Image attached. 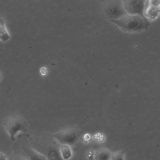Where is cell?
Listing matches in <instances>:
<instances>
[{
    "mask_svg": "<svg viewBox=\"0 0 160 160\" xmlns=\"http://www.w3.org/2000/svg\"><path fill=\"white\" fill-rule=\"evenodd\" d=\"M31 147L47 160H64L60 152L61 144L53 135L40 134L30 136Z\"/></svg>",
    "mask_w": 160,
    "mask_h": 160,
    "instance_id": "1",
    "label": "cell"
},
{
    "mask_svg": "<svg viewBox=\"0 0 160 160\" xmlns=\"http://www.w3.org/2000/svg\"><path fill=\"white\" fill-rule=\"evenodd\" d=\"M110 21L122 31L130 33L140 32L147 29L150 26L145 17L128 14L118 20Z\"/></svg>",
    "mask_w": 160,
    "mask_h": 160,
    "instance_id": "2",
    "label": "cell"
},
{
    "mask_svg": "<svg viewBox=\"0 0 160 160\" xmlns=\"http://www.w3.org/2000/svg\"><path fill=\"white\" fill-rule=\"evenodd\" d=\"M29 137V135L25 133L19 135L12 146L13 152L19 154L27 160H47L31 147Z\"/></svg>",
    "mask_w": 160,
    "mask_h": 160,
    "instance_id": "3",
    "label": "cell"
},
{
    "mask_svg": "<svg viewBox=\"0 0 160 160\" xmlns=\"http://www.w3.org/2000/svg\"><path fill=\"white\" fill-rule=\"evenodd\" d=\"M101 13L105 18L111 21L118 20L128 14L122 0H107L101 7Z\"/></svg>",
    "mask_w": 160,
    "mask_h": 160,
    "instance_id": "4",
    "label": "cell"
},
{
    "mask_svg": "<svg viewBox=\"0 0 160 160\" xmlns=\"http://www.w3.org/2000/svg\"><path fill=\"white\" fill-rule=\"evenodd\" d=\"M3 125L10 139L13 141L15 140V137L18 132L25 133L27 130L25 121L21 117L16 115H12L6 118Z\"/></svg>",
    "mask_w": 160,
    "mask_h": 160,
    "instance_id": "5",
    "label": "cell"
},
{
    "mask_svg": "<svg viewBox=\"0 0 160 160\" xmlns=\"http://www.w3.org/2000/svg\"><path fill=\"white\" fill-rule=\"evenodd\" d=\"M122 2L124 8L128 14L138 15L143 17H144V12L149 5V1L147 0H122Z\"/></svg>",
    "mask_w": 160,
    "mask_h": 160,
    "instance_id": "6",
    "label": "cell"
},
{
    "mask_svg": "<svg viewBox=\"0 0 160 160\" xmlns=\"http://www.w3.org/2000/svg\"><path fill=\"white\" fill-rule=\"evenodd\" d=\"M61 144L72 145L79 139L80 134L79 132L73 128L65 129L53 135Z\"/></svg>",
    "mask_w": 160,
    "mask_h": 160,
    "instance_id": "7",
    "label": "cell"
},
{
    "mask_svg": "<svg viewBox=\"0 0 160 160\" xmlns=\"http://www.w3.org/2000/svg\"><path fill=\"white\" fill-rule=\"evenodd\" d=\"M159 13V7H154L149 4L145 10L144 15L147 19L152 20L158 17Z\"/></svg>",
    "mask_w": 160,
    "mask_h": 160,
    "instance_id": "8",
    "label": "cell"
},
{
    "mask_svg": "<svg viewBox=\"0 0 160 160\" xmlns=\"http://www.w3.org/2000/svg\"><path fill=\"white\" fill-rule=\"evenodd\" d=\"M111 154L107 150L101 148L97 149L95 152V158L96 160H108Z\"/></svg>",
    "mask_w": 160,
    "mask_h": 160,
    "instance_id": "9",
    "label": "cell"
},
{
    "mask_svg": "<svg viewBox=\"0 0 160 160\" xmlns=\"http://www.w3.org/2000/svg\"><path fill=\"white\" fill-rule=\"evenodd\" d=\"M5 23L4 20L0 17V40L3 42L10 38L6 29Z\"/></svg>",
    "mask_w": 160,
    "mask_h": 160,
    "instance_id": "10",
    "label": "cell"
},
{
    "mask_svg": "<svg viewBox=\"0 0 160 160\" xmlns=\"http://www.w3.org/2000/svg\"><path fill=\"white\" fill-rule=\"evenodd\" d=\"M60 152L61 156L64 160H68L72 156V151L69 146L61 144Z\"/></svg>",
    "mask_w": 160,
    "mask_h": 160,
    "instance_id": "11",
    "label": "cell"
},
{
    "mask_svg": "<svg viewBox=\"0 0 160 160\" xmlns=\"http://www.w3.org/2000/svg\"><path fill=\"white\" fill-rule=\"evenodd\" d=\"M9 160H27L25 158L16 153L13 152Z\"/></svg>",
    "mask_w": 160,
    "mask_h": 160,
    "instance_id": "12",
    "label": "cell"
},
{
    "mask_svg": "<svg viewBox=\"0 0 160 160\" xmlns=\"http://www.w3.org/2000/svg\"><path fill=\"white\" fill-rule=\"evenodd\" d=\"M123 153L121 152L115 153L112 156V160H123Z\"/></svg>",
    "mask_w": 160,
    "mask_h": 160,
    "instance_id": "13",
    "label": "cell"
},
{
    "mask_svg": "<svg viewBox=\"0 0 160 160\" xmlns=\"http://www.w3.org/2000/svg\"><path fill=\"white\" fill-rule=\"evenodd\" d=\"M149 4L150 5L154 7H159L160 0H149Z\"/></svg>",
    "mask_w": 160,
    "mask_h": 160,
    "instance_id": "14",
    "label": "cell"
},
{
    "mask_svg": "<svg viewBox=\"0 0 160 160\" xmlns=\"http://www.w3.org/2000/svg\"><path fill=\"white\" fill-rule=\"evenodd\" d=\"M40 72L42 75H45L47 73V70L45 67H42L40 69Z\"/></svg>",
    "mask_w": 160,
    "mask_h": 160,
    "instance_id": "15",
    "label": "cell"
},
{
    "mask_svg": "<svg viewBox=\"0 0 160 160\" xmlns=\"http://www.w3.org/2000/svg\"><path fill=\"white\" fill-rule=\"evenodd\" d=\"M6 156L2 153L0 152V160H6Z\"/></svg>",
    "mask_w": 160,
    "mask_h": 160,
    "instance_id": "16",
    "label": "cell"
},
{
    "mask_svg": "<svg viewBox=\"0 0 160 160\" xmlns=\"http://www.w3.org/2000/svg\"><path fill=\"white\" fill-rule=\"evenodd\" d=\"M0 77H1V75H0Z\"/></svg>",
    "mask_w": 160,
    "mask_h": 160,
    "instance_id": "17",
    "label": "cell"
}]
</instances>
